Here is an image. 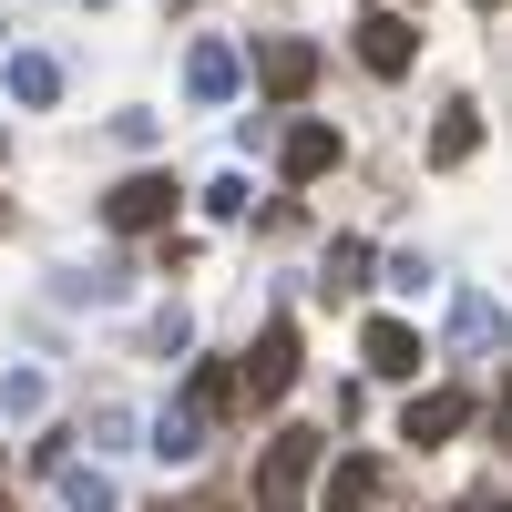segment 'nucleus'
I'll return each instance as SVG.
<instances>
[{"label":"nucleus","instance_id":"f257e3e1","mask_svg":"<svg viewBox=\"0 0 512 512\" xmlns=\"http://www.w3.org/2000/svg\"><path fill=\"white\" fill-rule=\"evenodd\" d=\"M318 482V431H277L267 461H256V512H297Z\"/></svg>","mask_w":512,"mask_h":512},{"label":"nucleus","instance_id":"f03ea898","mask_svg":"<svg viewBox=\"0 0 512 512\" xmlns=\"http://www.w3.org/2000/svg\"><path fill=\"white\" fill-rule=\"evenodd\" d=\"M297 390V328L287 318H267V338L246 349V379H236V400H256V410H277Z\"/></svg>","mask_w":512,"mask_h":512},{"label":"nucleus","instance_id":"7ed1b4c3","mask_svg":"<svg viewBox=\"0 0 512 512\" xmlns=\"http://www.w3.org/2000/svg\"><path fill=\"white\" fill-rule=\"evenodd\" d=\"M164 216H175V175H123V185L103 195V226H113V236H154Z\"/></svg>","mask_w":512,"mask_h":512},{"label":"nucleus","instance_id":"20e7f679","mask_svg":"<svg viewBox=\"0 0 512 512\" xmlns=\"http://www.w3.org/2000/svg\"><path fill=\"white\" fill-rule=\"evenodd\" d=\"M359 62H369L379 82H400V72L420 62V21H400V11H369V21H359Z\"/></svg>","mask_w":512,"mask_h":512},{"label":"nucleus","instance_id":"39448f33","mask_svg":"<svg viewBox=\"0 0 512 512\" xmlns=\"http://www.w3.org/2000/svg\"><path fill=\"white\" fill-rule=\"evenodd\" d=\"M256 82H267L277 103H297V93H318V41H267V52H256Z\"/></svg>","mask_w":512,"mask_h":512},{"label":"nucleus","instance_id":"423d86ee","mask_svg":"<svg viewBox=\"0 0 512 512\" xmlns=\"http://www.w3.org/2000/svg\"><path fill=\"white\" fill-rule=\"evenodd\" d=\"M451 431H472V390H431V400L400 410V441H420V451H441Z\"/></svg>","mask_w":512,"mask_h":512},{"label":"nucleus","instance_id":"0eeeda50","mask_svg":"<svg viewBox=\"0 0 512 512\" xmlns=\"http://www.w3.org/2000/svg\"><path fill=\"white\" fill-rule=\"evenodd\" d=\"M379 492H390V472H379L369 451H349V461H328V482H318V502H328V512H369Z\"/></svg>","mask_w":512,"mask_h":512},{"label":"nucleus","instance_id":"6e6552de","mask_svg":"<svg viewBox=\"0 0 512 512\" xmlns=\"http://www.w3.org/2000/svg\"><path fill=\"white\" fill-rule=\"evenodd\" d=\"M328 164H338V123H287L277 175H287V185H308V175H328Z\"/></svg>","mask_w":512,"mask_h":512},{"label":"nucleus","instance_id":"1a4fd4ad","mask_svg":"<svg viewBox=\"0 0 512 512\" xmlns=\"http://www.w3.org/2000/svg\"><path fill=\"white\" fill-rule=\"evenodd\" d=\"M359 359H369L379 379H410V369H420V328H410V318H369V338H359Z\"/></svg>","mask_w":512,"mask_h":512},{"label":"nucleus","instance_id":"9d476101","mask_svg":"<svg viewBox=\"0 0 512 512\" xmlns=\"http://www.w3.org/2000/svg\"><path fill=\"white\" fill-rule=\"evenodd\" d=\"M52 482H62V512H123V492H113V472H103V461H52Z\"/></svg>","mask_w":512,"mask_h":512},{"label":"nucleus","instance_id":"9b49d317","mask_svg":"<svg viewBox=\"0 0 512 512\" xmlns=\"http://www.w3.org/2000/svg\"><path fill=\"white\" fill-rule=\"evenodd\" d=\"M0 82H11L21 113H52V103H62V62H52V52H11V72H0Z\"/></svg>","mask_w":512,"mask_h":512},{"label":"nucleus","instance_id":"f8f14e48","mask_svg":"<svg viewBox=\"0 0 512 512\" xmlns=\"http://www.w3.org/2000/svg\"><path fill=\"white\" fill-rule=\"evenodd\" d=\"M492 338H502V308H492L482 287H461V297H451V349H461V359H482Z\"/></svg>","mask_w":512,"mask_h":512},{"label":"nucleus","instance_id":"ddd939ff","mask_svg":"<svg viewBox=\"0 0 512 512\" xmlns=\"http://www.w3.org/2000/svg\"><path fill=\"white\" fill-rule=\"evenodd\" d=\"M185 93L195 103H226L236 93V52H226V41H195V52H185Z\"/></svg>","mask_w":512,"mask_h":512},{"label":"nucleus","instance_id":"4468645a","mask_svg":"<svg viewBox=\"0 0 512 512\" xmlns=\"http://www.w3.org/2000/svg\"><path fill=\"white\" fill-rule=\"evenodd\" d=\"M472 154H482V113H472V103H451V113L431 123V164L451 175V164H472Z\"/></svg>","mask_w":512,"mask_h":512},{"label":"nucleus","instance_id":"2eb2a0df","mask_svg":"<svg viewBox=\"0 0 512 512\" xmlns=\"http://www.w3.org/2000/svg\"><path fill=\"white\" fill-rule=\"evenodd\" d=\"M144 451H154V461H195V451H205V420H195L185 400H164V410H154V441H144Z\"/></svg>","mask_w":512,"mask_h":512},{"label":"nucleus","instance_id":"dca6fc26","mask_svg":"<svg viewBox=\"0 0 512 512\" xmlns=\"http://www.w3.org/2000/svg\"><path fill=\"white\" fill-rule=\"evenodd\" d=\"M185 410H195V420H226V410H236V369H226V359H195Z\"/></svg>","mask_w":512,"mask_h":512},{"label":"nucleus","instance_id":"f3484780","mask_svg":"<svg viewBox=\"0 0 512 512\" xmlns=\"http://www.w3.org/2000/svg\"><path fill=\"white\" fill-rule=\"evenodd\" d=\"M41 400H52V379H41V369H11V379H0V420H41Z\"/></svg>","mask_w":512,"mask_h":512},{"label":"nucleus","instance_id":"a211bd4d","mask_svg":"<svg viewBox=\"0 0 512 512\" xmlns=\"http://www.w3.org/2000/svg\"><path fill=\"white\" fill-rule=\"evenodd\" d=\"M318 287H328V297L369 287V246H359V236H338V246H328V277H318Z\"/></svg>","mask_w":512,"mask_h":512},{"label":"nucleus","instance_id":"6ab92c4d","mask_svg":"<svg viewBox=\"0 0 512 512\" xmlns=\"http://www.w3.org/2000/svg\"><path fill=\"white\" fill-rule=\"evenodd\" d=\"M205 216H246V175H216V185H205Z\"/></svg>","mask_w":512,"mask_h":512},{"label":"nucleus","instance_id":"aec40b11","mask_svg":"<svg viewBox=\"0 0 512 512\" xmlns=\"http://www.w3.org/2000/svg\"><path fill=\"white\" fill-rule=\"evenodd\" d=\"M461 512H502V492H472V502H461Z\"/></svg>","mask_w":512,"mask_h":512},{"label":"nucleus","instance_id":"412c9836","mask_svg":"<svg viewBox=\"0 0 512 512\" xmlns=\"http://www.w3.org/2000/svg\"><path fill=\"white\" fill-rule=\"evenodd\" d=\"M0 502H11V461H0Z\"/></svg>","mask_w":512,"mask_h":512},{"label":"nucleus","instance_id":"4be33fe9","mask_svg":"<svg viewBox=\"0 0 512 512\" xmlns=\"http://www.w3.org/2000/svg\"><path fill=\"white\" fill-rule=\"evenodd\" d=\"M0 226H11V195H0Z\"/></svg>","mask_w":512,"mask_h":512},{"label":"nucleus","instance_id":"5701e85b","mask_svg":"<svg viewBox=\"0 0 512 512\" xmlns=\"http://www.w3.org/2000/svg\"><path fill=\"white\" fill-rule=\"evenodd\" d=\"M472 11H502V0H472Z\"/></svg>","mask_w":512,"mask_h":512},{"label":"nucleus","instance_id":"b1692460","mask_svg":"<svg viewBox=\"0 0 512 512\" xmlns=\"http://www.w3.org/2000/svg\"><path fill=\"white\" fill-rule=\"evenodd\" d=\"M164 512H175V502H164ZM185 512H195V502H185Z\"/></svg>","mask_w":512,"mask_h":512},{"label":"nucleus","instance_id":"393cba45","mask_svg":"<svg viewBox=\"0 0 512 512\" xmlns=\"http://www.w3.org/2000/svg\"><path fill=\"white\" fill-rule=\"evenodd\" d=\"M93 11H103V0H93Z\"/></svg>","mask_w":512,"mask_h":512}]
</instances>
